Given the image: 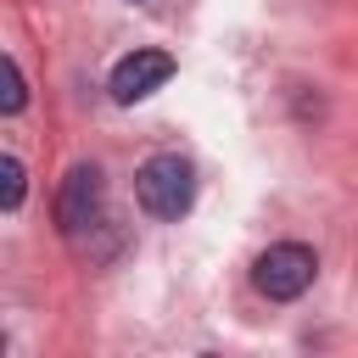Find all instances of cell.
<instances>
[{
    "instance_id": "6da1fadb",
    "label": "cell",
    "mask_w": 358,
    "mask_h": 358,
    "mask_svg": "<svg viewBox=\"0 0 358 358\" xmlns=\"http://www.w3.org/2000/svg\"><path fill=\"white\" fill-rule=\"evenodd\" d=\"M134 201L140 213L162 218V224H179L190 207H196V168L179 157V151H157L140 162L134 173Z\"/></svg>"
},
{
    "instance_id": "7a4b0ae2",
    "label": "cell",
    "mask_w": 358,
    "mask_h": 358,
    "mask_svg": "<svg viewBox=\"0 0 358 358\" xmlns=\"http://www.w3.org/2000/svg\"><path fill=\"white\" fill-rule=\"evenodd\" d=\"M313 274H319V257H313V246H302V241H274V246L257 252V263H252V285H257L268 302H296V296L313 285Z\"/></svg>"
},
{
    "instance_id": "3957f363",
    "label": "cell",
    "mask_w": 358,
    "mask_h": 358,
    "mask_svg": "<svg viewBox=\"0 0 358 358\" xmlns=\"http://www.w3.org/2000/svg\"><path fill=\"white\" fill-rule=\"evenodd\" d=\"M101 201H106L101 168H95V162H73L67 179H62V190H56V229L78 246V241L101 224Z\"/></svg>"
},
{
    "instance_id": "277c9868",
    "label": "cell",
    "mask_w": 358,
    "mask_h": 358,
    "mask_svg": "<svg viewBox=\"0 0 358 358\" xmlns=\"http://www.w3.org/2000/svg\"><path fill=\"white\" fill-rule=\"evenodd\" d=\"M168 78H173V56H168V50H129V56L112 67L106 90H112V101H117V106H134V101L157 95Z\"/></svg>"
},
{
    "instance_id": "5b68a950",
    "label": "cell",
    "mask_w": 358,
    "mask_h": 358,
    "mask_svg": "<svg viewBox=\"0 0 358 358\" xmlns=\"http://www.w3.org/2000/svg\"><path fill=\"white\" fill-rule=\"evenodd\" d=\"M22 106H28V78H22L17 56H6V95H0V112H6V117H17Z\"/></svg>"
},
{
    "instance_id": "8992f818",
    "label": "cell",
    "mask_w": 358,
    "mask_h": 358,
    "mask_svg": "<svg viewBox=\"0 0 358 358\" xmlns=\"http://www.w3.org/2000/svg\"><path fill=\"white\" fill-rule=\"evenodd\" d=\"M0 173H6V213H17V207H22V196H28V168H22V157H11V151H6Z\"/></svg>"
}]
</instances>
